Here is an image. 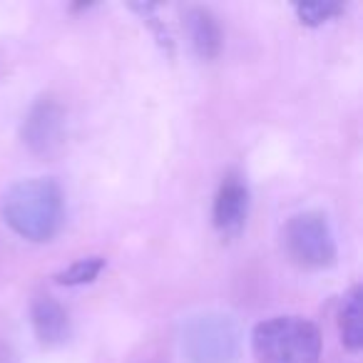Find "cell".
Masks as SVG:
<instances>
[{
    "mask_svg": "<svg viewBox=\"0 0 363 363\" xmlns=\"http://www.w3.org/2000/svg\"><path fill=\"white\" fill-rule=\"evenodd\" d=\"M6 224L28 242H50L65 222V199L55 179L30 177L8 187L0 202Z\"/></svg>",
    "mask_w": 363,
    "mask_h": 363,
    "instance_id": "cell-1",
    "label": "cell"
},
{
    "mask_svg": "<svg viewBox=\"0 0 363 363\" xmlns=\"http://www.w3.org/2000/svg\"><path fill=\"white\" fill-rule=\"evenodd\" d=\"M252 351L259 363H318L321 331L301 316H274L252 331Z\"/></svg>",
    "mask_w": 363,
    "mask_h": 363,
    "instance_id": "cell-2",
    "label": "cell"
},
{
    "mask_svg": "<svg viewBox=\"0 0 363 363\" xmlns=\"http://www.w3.org/2000/svg\"><path fill=\"white\" fill-rule=\"evenodd\" d=\"M239 346V323L229 313H199L182 328V353L189 363H234Z\"/></svg>",
    "mask_w": 363,
    "mask_h": 363,
    "instance_id": "cell-3",
    "label": "cell"
},
{
    "mask_svg": "<svg viewBox=\"0 0 363 363\" xmlns=\"http://www.w3.org/2000/svg\"><path fill=\"white\" fill-rule=\"evenodd\" d=\"M281 239L284 252L296 267L316 272L336 264V239L323 212H301L291 217L284 227Z\"/></svg>",
    "mask_w": 363,
    "mask_h": 363,
    "instance_id": "cell-4",
    "label": "cell"
},
{
    "mask_svg": "<svg viewBox=\"0 0 363 363\" xmlns=\"http://www.w3.org/2000/svg\"><path fill=\"white\" fill-rule=\"evenodd\" d=\"M62 132H65V112L50 97H43L33 105L30 115L23 125V142L30 147L35 155H52L60 150Z\"/></svg>",
    "mask_w": 363,
    "mask_h": 363,
    "instance_id": "cell-5",
    "label": "cell"
},
{
    "mask_svg": "<svg viewBox=\"0 0 363 363\" xmlns=\"http://www.w3.org/2000/svg\"><path fill=\"white\" fill-rule=\"evenodd\" d=\"M249 214V189L239 172H227L217 189L212 207L214 227L222 237H237L247 224Z\"/></svg>",
    "mask_w": 363,
    "mask_h": 363,
    "instance_id": "cell-6",
    "label": "cell"
},
{
    "mask_svg": "<svg viewBox=\"0 0 363 363\" xmlns=\"http://www.w3.org/2000/svg\"><path fill=\"white\" fill-rule=\"evenodd\" d=\"M30 318L40 346L52 348L70 338V318H67V311L52 296H38L30 306Z\"/></svg>",
    "mask_w": 363,
    "mask_h": 363,
    "instance_id": "cell-7",
    "label": "cell"
},
{
    "mask_svg": "<svg viewBox=\"0 0 363 363\" xmlns=\"http://www.w3.org/2000/svg\"><path fill=\"white\" fill-rule=\"evenodd\" d=\"M184 28H187V38L192 43L194 52L202 60H214L222 52V28H219L217 18L207 8H187L184 11Z\"/></svg>",
    "mask_w": 363,
    "mask_h": 363,
    "instance_id": "cell-8",
    "label": "cell"
},
{
    "mask_svg": "<svg viewBox=\"0 0 363 363\" xmlns=\"http://www.w3.org/2000/svg\"><path fill=\"white\" fill-rule=\"evenodd\" d=\"M338 331L348 351H361L363 346V289L351 286L338 308Z\"/></svg>",
    "mask_w": 363,
    "mask_h": 363,
    "instance_id": "cell-9",
    "label": "cell"
},
{
    "mask_svg": "<svg viewBox=\"0 0 363 363\" xmlns=\"http://www.w3.org/2000/svg\"><path fill=\"white\" fill-rule=\"evenodd\" d=\"M102 269H105V259L102 257L77 259L75 264H70V267L62 269L60 274H55V281L60 284V286H82V284L95 281Z\"/></svg>",
    "mask_w": 363,
    "mask_h": 363,
    "instance_id": "cell-10",
    "label": "cell"
},
{
    "mask_svg": "<svg viewBox=\"0 0 363 363\" xmlns=\"http://www.w3.org/2000/svg\"><path fill=\"white\" fill-rule=\"evenodd\" d=\"M294 11H296L298 21L303 23V26H311V28H318L323 26V23L333 21L336 16H341L343 13V6L341 3H298V6H294Z\"/></svg>",
    "mask_w": 363,
    "mask_h": 363,
    "instance_id": "cell-11",
    "label": "cell"
}]
</instances>
